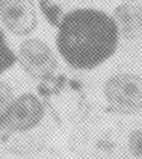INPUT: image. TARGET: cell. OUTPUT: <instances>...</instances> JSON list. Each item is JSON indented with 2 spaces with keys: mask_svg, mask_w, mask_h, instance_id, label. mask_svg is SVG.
Returning a JSON list of instances; mask_svg holds the SVG:
<instances>
[{
  "mask_svg": "<svg viewBox=\"0 0 142 159\" xmlns=\"http://www.w3.org/2000/svg\"><path fill=\"white\" fill-rule=\"evenodd\" d=\"M17 62L30 79L47 82L58 71L56 53L41 38H27L18 46Z\"/></svg>",
  "mask_w": 142,
  "mask_h": 159,
  "instance_id": "cell-4",
  "label": "cell"
},
{
  "mask_svg": "<svg viewBox=\"0 0 142 159\" xmlns=\"http://www.w3.org/2000/svg\"><path fill=\"white\" fill-rule=\"evenodd\" d=\"M17 64V53L8 43L5 30L0 27V74L6 73Z\"/></svg>",
  "mask_w": 142,
  "mask_h": 159,
  "instance_id": "cell-7",
  "label": "cell"
},
{
  "mask_svg": "<svg viewBox=\"0 0 142 159\" xmlns=\"http://www.w3.org/2000/svg\"><path fill=\"white\" fill-rule=\"evenodd\" d=\"M55 35L60 59L77 71H92L107 62L119 47L113 15L97 8H74L62 15Z\"/></svg>",
  "mask_w": 142,
  "mask_h": 159,
  "instance_id": "cell-1",
  "label": "cell"
},
{
  "mask_svg": "<svg viewBox=\"0 0 142 159\" xmlns=\"http://www.w3.org/2000/svg\"><path fill=\"white\" fill-rule=\"evenodd\" d=\"M46 105L35 93H21L15 96L0 120V134L5 136L29 135L46 121Z\"/></svg>",
  "mask_w": 142,
  "mask_h": 159,
  "instance_id": "cell-2",
  "label": "cell"
},
{
  "mask_svg": "<svg viewBox=\"0 0 142 159\" xmlns=\"http://www.w3.org/2000/svg\"><path fill=\"white\" fill-rule=\"evenodd\" d=\"M124 2H136V0H124Z\"/></svg>",
  "mask_w": 142,
  "mask_h": 159,
  "instance_id": "cell-11",
  "label": "cell"
},
{
  "mask_svg": "<svg viewBox=\"0 0 142 159\" xmlns=\"http://www.w3.org/2000/svg\"><path fill=\"white\" fill-rule=\"evenodd\" d=\"M103 98L113 112L133 115L142 111V76L121 71L109 76L101 88Z\"/></svg>",
  "mask_w": 142,
  "mask_h": 159,
  "instance_id": "cell-3",
  "label": "cell"
},
{
  "mask_svg": "<svg viewBox=\"0 0 142 159\" xmlns=\"http://www.w3.org/2000/svg\"><path fill=\"white\" fill-rule=\"evenodd\" d=\"M0 23L15 37H29L38 26L35 0H0Z\"/></svg>",
  "mask_w": 142,
  "mask_h": 159,
  "instance_id": "cell-5",
  "label": "cell"
},
{
  "mask_svg": "<svg viewBox=\"0 0 142 159\" xmlns=\"http://www.w3.org/2000/svg\"><path fill=\"white\" fill-rule=\"evenodd\" d=\"M119 30V37L124 39H138L142 37V6L135 2H126L117 6L112 14Z\"/></svg>",
  "mask_w": 142,
  "mask_h": 159,
  "instance_id": "cell-6",
  "label": "cell"
},
{
  "mask_svg": "<svg viewBox=\"0 0 142 159\" xmlns=\"http://www.w3.org/2000/svg\"><path fill=\"white\" fill-rule=\"evenodd\" d=\"M17 94H15V89L11 84L5 82V80H0V120L3 118L6 109L9 108L11 102L14 100Z\"/></svg>",
  "mask_w": 142,
  "mask_h": 159,
  "instance_id": "cell-9",
  "label": "cell"
},
{
  "mask_svg": "<svg viewBox=\"0 0 142 159\" xmlns=\"http://www.w3.org/2000/svg\"><path fill=\"white\" fill-rule=\"evenodd\" d=\"M38 3V8L41 14L44 15V18L47 20V23L53 27H56L59 20L64 15V11H62V6L59 3H56L55 0H36Z\"/></svg>",
  "mask_w": 142,
  "mask_h": 159,
  "instance_id": "cell-8",
  "label": "cell"
},
{
  "mask_svg": "<svg viewBox=\"0 0 142 159\" xmlns=\"http://www.w3.org/2000/svg\"><path fill=\"white\" fill-rule=\"evenodd\" d=\"M127 148L136 159H142V127L133 129L127 136Z\"/></svg>",
  "mask_w": 142,
  "mask_h": 159,
  "instance_id": "cell-10",
  "label": "cell"
}]
</instances>
